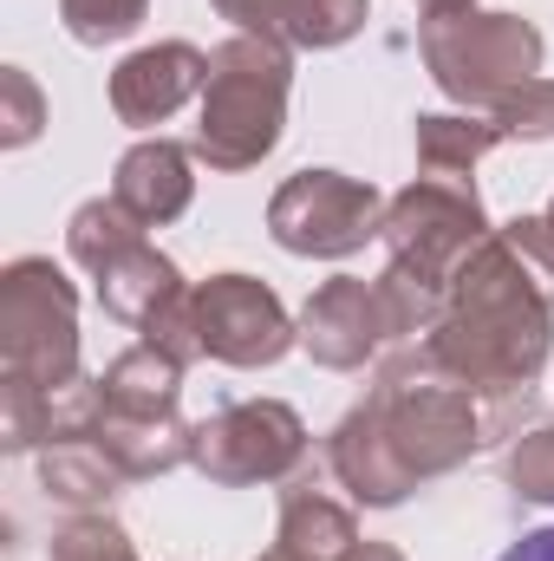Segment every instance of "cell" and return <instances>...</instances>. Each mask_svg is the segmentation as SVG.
I'll use <instances>...</instances> for the list:
<instances>
[{"label": "cell", "mask_w": 554, "mask_h": 561, "mask_svg": "<svg viewBox=\"0 0 554 561\" xmlns=\"http://www.w3.org/2000/svg\"><path fill=\"white\" fill-rule=\"evenodd\" d=\"M125 470L99 450V437H59V444H39V490L72 510V516H99L112 496H118Z\"/></svg>", "instance_id": "obj_16"}, {"label": "cell", "mask_w": 554, "mask_h": 561, "mask_svg": "<svg viewBox=\"0 0 554 561\" xmlns=\"http://www.w3.org/2000/svg\"><path fill=\"white\" fill-rule=\"evenodd\" d=\"M359 412L372 419L385 457L399 463V477H405L412 490L430 483V477H450L457 463H470V457L483 450V437H489L483 399H476L463 379H450V373L424 353V340H417V353H399V359L379 373V386L366 392Z\"/></svg>", "instance_id": "obj_2"}, {"label": "cell", "mask_w": 554, "mask_h": 561, "mask_svg": "<svg viewBox=\"0 0 554 561\" xmlns=\"http://www.w3.org/2000/svg\"><path fill=\"white\" fill-rule=\"evenodd\" d=\"M489 118L503 125V138L549 144L554 138V79H529V85L503 92V99L489 105Z\"/></svg>", "instance_id": "obj_24"}, {"label": "cell", "mask_w": 554, "mask_h": 561, "mask_svg": "<svg viewBox=\"0 0 554 561\" xmlns=\"http://www.w3.org/2000/svg\"><path fill=\"white\" fill-rule=\"evenodd\" d=\"M424 13H450V7H476V0H417Z\"/></svg>", "instance_id": "obj_31"}, {"label": "cell", "mask_w": 554, "mask_h": 561, "mask_svg": "<svg viewBox=\"0 0 554 561\" xmlns=\"http://www.w3.org/2000/svg\"><path fill=\"white\" fill-rule=\"evenodd\" d=\"M99 399L105 405H143V412H170L176 399H183V366L170 359V353H157V346H131V353H118L105 373H99Z\"/></svg>", "instance_id": "obj_18"}, {"label": "cell", "mask_w": 554, "mask_h": 561, "mask_svg": "<svg viewBox=\"0 0 554 561\" xmlns=\"http://www.w3.org/2000/svg\"><path fill=\"white\" fill-rule=\"evenodd\" d=\"M189 157H196V150H183V144H170V138L131 144V150L118 157L112 196H118V203L138 216L143 229H163V222H176V216L189 209V196H196Z\"/></svg>", "instance_id": "obj_13"}, {"label": "cell", "mask_w": 554, "mask_h": 561, "mask_svg": "<svg viewBox=\"0 0 554 561\" xmlns=\"http://www.w3.org/2000/svg\"><path fill=\"white\" fill-rule=\"evenodd\" d=\"M150 0H59V20L79 46H105V39H125L138 33Z\"/></svg>", "instance_id": "obj_22"}, {"label": "cell", "mask_w": 554, "mask_h": 561, "mask_svg": "<svg viewBox=\"0 0 554 561\" xmlns=\"http://www.w3.org/2000/svg\"><path fill=\"white\" fill-rule=\"evenodd\" d=\"M262 561H300V556H287V549H280V542H275V549H268V556H262Z\"/></svg>", "instance_id": "obj_32"}, {"label": "cell", "mask_w": 554, "mask_h": 561, "mask_svg": "<svg viewBox=\"0 0 554 561\" xmlns=\"http://www.w3.org/2000/svg\"><path fill=\"white\" fill-rule=\"evenodd\" d=\"M92 437H99V450L125 470V483H138V477H163V470L189 463L196 424L176 419V405H170V412H143V405H105V399H99Z\"/></svg>", "instance_id": "obj_12"}, {"label": "cell", "mask_w": 554, "mask_h": 561, "mask_svg": "<svg viewBox=\"0 0 554 561\" xmlns=\"http://www.w3.org/2000/svg\"><path fill=\"white\" fill-rule=\"evenodd\" d=\"M268 236L287 255L346 262L385 236V196L346 170H293L268 203Z\"/></svg>", "instance_id": "obj_6"}, {"label": "cell", "mask_w": 554, "mask_h": 561, "mask_svg": "<svg viewBox=\"0 0 554 561\" xmlns=\"http://www.w3.org/2000/svg\"><path fill=\"white\" fill-rule=\"evenodd\" d=\"M417 53L424 72L437 79L443 99L463 112H489L503 92L542 79V33L522 13H483V7H450L417 20Z\"/></svg>", "instance_id": "obj_4"}, {"label": "cell", "mask_w": 554, "mask_h": 561, "mask_svg": "<svg viewBox=\"0 0 554 561\" xmlns=\"http://www.w3.org/2000/svg\"><path fill=\"white\" fill-rule=\"evenodd\" d=\"M424 353L463 379L476 399H516L542 379L554 353V287L549 275L496 229L443 294V320Z\"/></svg>", "instance_id": "obj_1"}, {"label": "cell", "mask_w": 554, "mask_h": 561, "mask_svg": "<svg viewBox=\"0 0 554 561\" xmlns=\"http://www.w3.org/2000/svg\"><path fill=\"white\" fill-rule=\"evenodd\" d=\"M503 477H509V490H516L522 503H549L554 510V424H535L529 437L509 444Z\"/></svg>", "instance_id": "obj_23"}, {"label": "cell", "mask_w": 554, "mask_h": 561, "mask_svg": "<svg viewBox=\"0 0 554 561\" xmlns=\"http://www.w3.org/2000/svg\"><path fill=\"white\" fill-rule=\"evenodd\" d=\"M372 287H379V313H385V333H392V340L412 346V340H430V333H437L450 287L412 275V268H399V262H385V275L372 280Z\"/></svg>", "instance_id": "obj_20"}, {"label": "cell", "mask_w": 554, "mask_h": 561, "mask_svg": "<svg viewBox=\"0 0 554 561\" xmlns=\"http://www.w3.org/2000/svg\"><path fill=\"white\" fill-rule=\"evenodd\" d=\"M138 242H143V222L118 203V196H92V203H79L72 222H66V255H72L85 275H99L105 262H118V255L138 249Z\"/></svg>", "instance_id": "obj_19"}, {"label": "cell", "mask_w": 554, "mask_h": 561, "mask_svg": "<svg viewBox=\"0 0 554 561\" xmlns=\"http://www.w3.org/2000/svg\"><path fill=\"white\" fill-rule=\"evenodd\" d=\"M143 346H157V353H170L176 366H189V359H203V333H196V300L183 294L176 307H163L150 327H138Z\"/></svg>", "instance_id": "obj_27"}, {"label": "cell", "mask_w": 554, "mask_h": 561, "mask_svg": "<svg viewBox=\"0 0 554 561\" xmlns=\"http://www.w3.org/2000/svg\"><path fill=\"white\" fill-rule=\"evenodd\" d=\"M275 542L300 561H353L359 556V523H353V510H346L339 496H326L320 483L300 477V483L280 490Z\"/></svg>", "instance_id": "obj_14"}, {"label": "cell", "mask_w": 554, "mask_h": 561, "mask_svg": "<svg viewBox=\"0 0 554 561\" xmlns=\"http://www.w3.org/2000/svg\"><path fill=\"white\" fill-rule=\"evenodd\" d=\"M0 379L39 392L79 386V294L46 255L0 268Z\"/></svg>", "instance_id": "obj_5"}, {"label": "cell", "mask_w": 554, "mask_h": 561, "mask_svg": "<svg viewBox=\"0 0 554 561\" xmlns=\"http://www.w3.org/2000/svg\"><path fill=\"white\" fill-rule=\"evenodd\" d=\"M353 561H405V556H399L392 542H359V556H353Z\"/></svg>", "instance_id": "obj_30"}, {"label": "cell", "mask_w": 554, "mask_h": 561, "mask_svg": "<svg viewBox=\"0 0 554 561\" xmlns=\"http://www.w3.org/2000/svg\"><path fill=\"white\" fill-rule=\"evenodd\" d=\"M412 138H417V176H450V183H470V170L496 144H509L489 112H417Z\"/></svg>", "instance_id": "obj_17"}, {"label": "cell", "mask_w": 554, "mask_h": 561, "mask_svg": "<svg viewBox=\"0 0 554 561\" xmlns=\"http://www.w3.org/2000/svg\"><path fill=\"white\" fill-rule=\"evenodd\" d=\"M222 20H235L242 33H275L280 39V20H287V0H209Z\"/></svg>", "instance_id": "obj_28"}, {"label": "cell", "mask_w": 554, "mask_h": 561, "mask_svg": "<svg viewBox=\"0 0 554 561\" xmlns=\"http://www.w3.org/2000/svg\"><path fill=\"white\" fill-rule=\"evenodd\" d=\"M287 85H293V46L275 33H235L209 53V85H203V118L189 150L235 176L255 170L287 131Z\"/></svg>", "instance_id": "obj_3"}, {"label": "cell", "mask_w": 554, "mask_h": 561, "mask_svg": "<svg viewBox=\"0 0 554 561\" xmlns=\"http://www.w3.org/2000/svg\"><path fill=\"white\" fill-rule=\"evenodd\" d=\"M39 125H46L39 85H33L20 66H0V144H7V150H26V144L39 138Z\"/></svg>", "instance_id": "obj_26"}, {"label": "cell", "mask_w": 554, "mask_h": 561, "mask_svg": "<svg viewBox=\"0 0 554 561\" xmlns=\"http://www.w3.org/2000/svg\"><path fill=\"white\" fill-rule=\"evenodd\" d=\"M203 85H209V53H196L189 39H157L112 66V112L118 125L150 131L189 99H203Z\"/></svg>", "instance_id": "obj_11"}, {"label": "cell", "mask_w": 554, "mask_h": 561, "mask_svg": "<svg viewBox=\"0 0 554 561\" xmlns=\"http://www.w3.org/2000/svg\"><path fill=\"white\" fill-rule=\"evenodd\" d=\"M366 20H372V0H287L280 39L300 46V53H333V46H346Z\"/></svg>", "instance_id": "obj_21"}, {"label": "cell", "mask_w": 554, "mask_h": 561, "mask_svg": "<svg viewBox=\"0 0 554 561\" xmlns=\"http://www.w3.org/2000/svg\"><path fill=\"white\" fill-rule=\"evenodd\" d=\"M496 561H554V529H529L522 542H509Z\"/></svg>", "instance_id": "obj_29"}, {"label": "cell", "mask_w": 554, "mask_h": 561, "mask_svg": "<svg viewBox=\"0 0 554 561\" xmlns=\"http://www.w3.org/2000/svg\"><path fill=\"white\" fill-rule=\"evenodd\" d=\"M385 340L392 333H385V313H379V287L372 280L333 275V280H320L313 300L300 307V346L326 373H359Z\"/></svg>", "instance_id": "obj_10"}, {"label": "cell", "mask_w": 554, "mask_h": 561, "mask_svg": "<svg viewBox=\"0 0 554 561\" xmlns=\"http://www.w3.org/2000/svg\"><path fill=\"white\" fill-rule=\"evenodd\" d=\"M489 216H483V196L476 183H450V176H417L412 190H399L385 203V249L399 268L450 287V275L489 242Z\"/></svg>", "instance_id": "obj_7"}, {"label": "cell", "mask_w": 554, "mask_h": 561, "mask_svg": "<svg viewBox=\"0 0 554 561\" xmlns=\"http://www.w3.org/2000/svg\"><path fill=\"white\" fill-rule=\"evenodd\" d=\"M189 463L222 483V490H249V483H280L307 463V424L293 405L280 399H242V405H222L196 424V444H189Z\"/></svg>", "instance_id": "obj_8"}, {"label": "cell", "mask_w": 554, "mask_h": 561, "mask_svg": "<svg viewBox=\"0 0 554 561\" xmlns=\"http://www.w3.org/2000/svg\"><path fill=\"white\" fill-rule=\"evenodd\" d=\"M92 280H99V307H105L112 320H125V327H150L163 307H176V300L189 294L183 275H176V262H170V255H157L150 242L125 249L118 262H105Z\"/></svg>", "instance_id": "obj_15"}, {"label": "cell", "mask_w": 554, "mask_h": 561, "mask_svg": "<svg viewBox=\"0 0 554 561\" xmlns=\"http://www.w3.org/2000/svg\"><path fill=\"white\" fill-rule=\"evenodd\" d=\"M189 300H196L203 359L262 373L287 346H300V320H287L280 294L255 275H209L203 287H189Z\"/></svg>", "instance_id": "obj_9"}, {"label": "cell", "mask_w": 554, "mask_h": 561, "mask_svg": "<svg viewBox=\"0 0 554 561\" xmlns=\"http://www.w3.org/2000/svg\"><path fill=\"white\" fill-rule=\"evenodd\" d=\"M46 561H138V549H131V536L112 516H72L53 536V556Z\"/></svg>", "instance_id": "obj_25"}]
</instances>
